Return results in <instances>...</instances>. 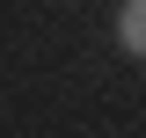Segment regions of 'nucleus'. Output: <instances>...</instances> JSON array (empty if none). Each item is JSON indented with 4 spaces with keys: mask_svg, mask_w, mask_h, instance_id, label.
I'll return each instance as SVG.
<instances>
[{
    "mask_svg": "<svg viewBox=\"0 0 146 138\" xmlns=\"http://www.w3.org/2000/svg\"><path fill=\"white\" fill-rule=\"evenodd\" d=\"M110 36H117V51L139 66V58H146V0H117V29H110Z\"/></svg>",
    "mask_w": 146,
    "mask_h": 138,
    "instance_id": "nucleus-1",
    "label": "nucleus"
}]
</instances>
